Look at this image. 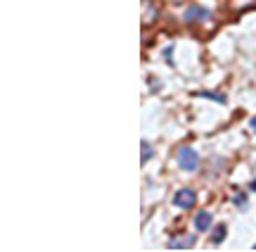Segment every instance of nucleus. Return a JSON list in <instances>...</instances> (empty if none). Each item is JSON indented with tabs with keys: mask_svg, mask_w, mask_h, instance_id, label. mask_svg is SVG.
<instances>
[{
	"mask_svg": "<svg viewBox=\"0 0 256 252\" xmlns=\"http://www.w3.org/2000/svg\"><path fill=\"white\" fill-rule=\"evenodd\" d=\"M194 245V235H178V238H171L168 240V247L171 250H188Z\"/></svg>",
	"mask_w": 256,
	"mask_h": 252,
	"instance_id": "20e7f679",
	"label": "nucleus"
},
{
	"mask_svg": "<svg viewBox=\"0 0 256 252\" xmlns=\"http://www.w3.org/2000/svg\"><path fill=\"white\" fill-rule=\"evenodd\" d=\"M223 240H226V226H218V228L214 231V235H211V243L218 245V243H223Z\"/></svg>",
	"mask_w": 256,
	"mask_h": 252,
	"instance_id": "423d86ee",
	"label": "nucleus"
},
{
	"mask_svg": "<svg viewBox=\"0 0 256 252\" xmlns=\"http://www.w3.org/2000/svg\"><path fill=\"white\" fill-rule=\"evenodd\" d=\"M209 226H211L209 212H197V216H194V228H197V231H209Z\"/></svg>",
	"mask_w": 256,
	"mask_h": 252,
	"instance_id": "39448f33",
	"label": "nucleus"
},
{
	"mask_svg": "<svg viewBox=\"0 0 256 252\" xmlns=\"http://www.w3.org/2000/svg\"><path fill=\"white\" fill-rule=\"evenodd\" d=\"M178 164H180L185 171H197V167H200V155L192 148H180L178 150Z\"/></svg>",
	"mask_w": 256,
	"mask_h": 252,
	"instance_id": "f257e3e1",
	"label": "nucleus"
},
{
	"mask_svg": "<svg viewBox=\"0 0 256 252\" xmlns=\"http://www.w3.org/2000/svg\"><path fill=\"white\" fill-rule=\"evenodd\" d=\"M249 188H252V190H256V178H254V181H252V186H249Z\"/></svg>",
	"mask_w": 256,
	"mask_h": 252,
	"instance_id": "9d476101",
	"label": "nucleus"
},
{
	"mask_svg": "<svg viewBox=\"0 0 256 252\" xmlns=\"http://www.w3.org/2000/svg\"><path fill=\"white\" fill-rule=\"evenodd\" d=\"M174 202H176V207H180V209H192L194 202H197V193L190 190V188H183V190H178V193H176Z\"/></svg>",
	"mask_w": 256,
	"mask_h": 252,
	"instance_id": "f03ea898",
	"label": "nucleus"
},
{
	"mask_svg": "<svg viewBox=\"0 0 256 252\" xmlns=\"http://www.w3.org/2000/svg\"><path fill=\"white\" fill-rule=\"evenodd\" d=\"M252 129L256 131V117H254V119H252Z\"/></svg>",
	"mask_w": 256,
	"mask_h": 252,
	"instance_id": "9b49d317",
	"label": "nucleus"
},
{
	"mask_svg": "<svg viewBox=\"0 0 256 252\" xmlns=\"http://www.w3.org/2000/svg\"><path fill=\"white\" fill-rule=\"evenodd\" d=\"M209 17V10H204L200 8V5H192L188 12H185V22L188 24H194V22H202V19H206Z\"/></svg>",
	"mask_w": 256,
	"mask_h": 252,
	"instance_id": "7ed1b4c3",
	"label": "nucleus"
},
{
	"mask_svg": "<svg viewBox=\"0 0 256 252\" xmlns=\"http://www.w3.org/2000/svg\"><path fill=\"white\" fill-rule=\"evenodd\" d=\"M244 202H247V200H244V195H238V197H235V205H240V207H242V205H244Z\"/></svg>",
	"mask_w": 256,
	"mask_h": 252,
	"instance_id": "1a4fd4ad",
	"label": "nucleus"
},
{
	"mask_svg": "<svg viewBox=\"0 0 256 252\" xmlns=\"http://www.w3.org/2000/svg\"><path fill=\"white\" fill-rule=\"evenodd\" d=\"M202 98H211V100H216V103L220 105H226V95H220V93H211V91H202Z\"/></svg>",
	"mask_w": 256,
	"mask_h": 252,
	"instance_id": "0eeeda50",
	"label": "nucleus"
},
{
	"mask_svg": "<svg viewBox=\"0 0 256 252\" xmlns=\"http://www.w3.org/2000/svg\"><path fill=\"white\" fill-rule=\"evenodd\" d=\"M140 148H142V164H145L147 159L152 157V145H150V143H145V140H142V145H140Z\"/></svg>",
	"mask_w": 256,
	"mask_h": 252,
	"instance_id": "6e6552de",
	"label": "nucleus"
}]
</instances>
